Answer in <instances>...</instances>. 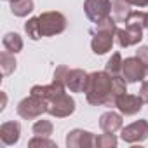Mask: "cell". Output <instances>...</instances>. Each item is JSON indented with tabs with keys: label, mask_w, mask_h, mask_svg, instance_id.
<instances>
[{
	"label": "cell",
	"mask_w": 148,
	"mask_h": 148,
	"mask_svg": "<svg viewBox=\"0 0 148 148\" xmlns=\"http://www.w3.org/2000/svg\"><path fill=\"white\" fill-rule=\"evenodd\" d=\"M19 134H21V125L19 122H4L0 125V139H2L4 145L11 146V145H16L18 139H19Z\"/></svg>",
	"instance_id": "cell-14"
},
{
	"label": "cell",
	"mask_w": 148,
	"mask_h": 148,
	"mask_svg": "<svg viewBox=\"0 0 148 148\" xmlns=\"http://www.w3.org/2000/svg\"><path fill=\"white\" fill-rule=\"evenodd\" d=\"M9 2H14V0H9Z\"/></svg>",
	"instance_id": "cell-33"
},
{
	"label": "cell",
	"mask_w": 148,
	"mask_h": 148,
	"mask_svg": "<svg viewBox=\"0 0 148 148\" xmlns=\"http://www.w3.org/2000/svg\"><path fill=\"white\" fill-rule=\"evenodd\" d=\"M145 80H148V66H146V71H145Z\"/></svg>",
	"instance_id": "cell-32"
},
{
	"label": "cell",
	"mask_w": 148,
	"mask_h": 148,
	"mask_svg": "<svg viewBox=\"0 0 148 148\" xmlns=\"http://www.w3.org/2000/svg\"><path fill=\"white\" fill-rule=\"evenodd\" d=\"M145 28H148V12L145 14Z\"/></svg>",
	"instance_id": "cell-31"
},
{
	"label": "cell",
	"mask_w": 148,
	"mask_h": 148,
	"mask_svg": "<svg viewBox=\"0 0 148 148\" xmlns=\"http://www.w3.org/2000/svg\"><path fill=\"white\" fill-rule=\"evenodd\" d=\"M47 106H49V103L45 99L30 94L28 98H25L23 101H19V105H18V115L21 119H26V120L38 119L42 113L47 112Z\"/></svg>",
	"instance_id": "cell-3"
},
{
	"label": "cell",
	"mask_w": 148,
	"mask_h": 148,
	"mask_svg": "<svg viewBox=\"0 0 148 148\" xmlns=\"http://www.w3.org/2000/svg\"><path fill=\"white\" fill-rule=\"evenodd\" d=\"M0 68H2L4 75H11V73L16 70V59H14L12 52L4 51L2 54H0Z\"/></svg>",
	"instance_id": "cell-19"
},
{
	"label": "cell",
	"mask_w": 148,
	"mask_h": 148,
	"mask_svg": "<svg viewBox=\"0 0 148 148\" xmlns=\"http://www.w3.org/2000/svg\"><path fill=\"white\" fill-rule=\"evenodd\" d=\"M5 101H7V98H5V94L2 92V106H0V110H4V108H5Z\"/></svg>",
	"instance_id": "cell-30"
},
{
	"label": "cell",
	"mask_w": 148,
	"mask_h": 148,
	"mask_svg": "<svg viewBox=\"0 0 148 148\" xmlns=\"http://www.w3.org/2000/svg\"><path fill=\"white\" fill-rule=\"evenodd\" d=\"M117 143L119 141L115 138V132H105V134L96 136V146L98 148H115Z\"/></svg>",
	"instance_id": "cell-22"
},
{
	"label": "cell",
	"mask_w": 148,
	"mask_h": 148,
	"mask_svg": "<svg viewBox=\"0 0 148 148\" xmlns=\"http://www.w3.org/2000/svg\"><path fill=\"white\" fill-rule=\"evenodd\" d=\"M33 134L35 136H45V138H49L52 134V124L49 120H37L33 124Z\"/></svg>",
	"instance_id": "cell-23"
},
{
	"label": "cell",
	"mask_w": 148,
	"mask_h": 148,
	"mask_svg": "<svg viewBox=\"0 0 148 148\" xmlns=\"http://www.w3.org/2000/svg\"><path fill=\"white\" fill-rule=\"evenodd\" d=\"M122 64H124V59H122L120 52H115V54H112V58L106 63V71L110 75H120L122 73Z\"/></svg>",
	"instance_id": "cell-20"
},
{
	"label": "cell",
	"mask_w": 148,
	"mask_h": 148,
	"mask_svg": "<svg viewBox=\"0 0 148 148\" xmlns=\"http://www.w3.org/2000/svg\"><path fill=\"white\" fill-rule=\"evenodd\" d=\"M73 112H75V101L66 92H63L58 98H54L52 101H49V106H47V113H51L56 119L70 117Z\"/></svg>",
	"instance_id": "cell-5"
},
{
	"label": "cell",
	"mask_w": 148,
	"mask_h": 148,
	"mask_svg": "<svg viewBox=\"0 0 148 148\" xmlns=\"http://www.w3.org/2000/svg\"><path fill=\"white\" fill-rule=\"evenodd\" d=\"M66 146L68 148H91L96 146V136L92 132L82 131V129H73L66 136Z\"/></svg>",
	"instance_id": "cell-9"
},
{
	"label": "cell",
	"mask_w": 148,
	"mask_h": 148,
	"mask_svg": "<svg viewBox=\"0 0 148 148\" xmlns=\"http://www.w3.org/2000/svg\"><path fill=\"white\" fill-rule=\"evenodd\" d=\"M122 115L115 112H105L99 117V127L103 132H117L119 129H122Z\"/></svg>",
	"instance_id": "cell-15"
},
{
	"label": "cell",
	"mask_w": 148,
	"mask_h": 148,
	"mask_svg": "<svg viewBox=\"0 0 148 148\" xmlns=\"http://www.w3.org/2000/svg\"><path fill=\"white\" fill-rule=\"evenodd\" d=\"M84 12L89 21L99 23L112 12V2L110 0H86L84 2Z\"/></svg>",
	"instance_id": "cell-4"
},
{
	"label": "cell",
	"mask_w": 148,
	"mask_h": 148,
	"mask_svg": "<svg viewBox=\"0 0 148 148\" xmlns=\"http://www.w3.org/2000/svg\"><path fill=\"white\" fill-rule=\"evenodd\" d=\"M143 28L141 25H134V23H125V28H117V42L120 47H131L141 42L143 38Z\"/></svg>",
	"instance_id": "cell-6"
},
{
	"label": "cell",
	"mask_w": 148,
	"mask_h": 148,
	"mask_svg": "<svg viewBox=\"0 0 148 148\" xmlns=\"http://www.w3.org/2000/svg\"><path fill=\"white\" fill-rule=\"evenodd\" d=\"M141 99H143V103H148V80H145L143 84H141V87H139V94H138Z\"/></svg>",
	"instance_id": "cell-28"
},
{
	"label": "cell",
	"mask_w": 148,
	"mask_h": 148,
	"mask_svg": "<svg viewBox=\"0 0 148 148\" xmlns=\"http://www.w3.org/2000/svg\"><path fill=\"white\" fill-rule=\"evenodd\" d=\"M96 30L99 32H110V33H117V21L113 19V16L105 18L103 21L96 23Z\"/></svg>",
	"instance_id": "cell-24"
},
{
	"label": "cell",
	"mask_w": 148,
	"mask_h": 148,
	"mask_svg": "<svg viewBox=\"0 0 148 148\" xmlns=\"http://www.w3.org/2000/svg\"><path fill=\"white\" fill-rule=\"evenodd\" d=\"M113 35L115 33H110V32H99V30H94V37L91 40V47L96 54H106L112 45H113Z\"/></svg>",
	"instance_id": "cell-12"
},
{
	"label": "cell",
	"mask_w": 148,
	"mask_h": 148,
	"mask_svg": "<svg viewBox=\"0 0 148 148\" xmlns=\"http://www.w3.org/2000/svg\"><path fill=\"white\" fill-rule=\"evenodd\" d=\"M136 58L145 64V66H148V45H143V47H139L138 51H136Z\"/></svg>",
	"instance_id": "cell-27"
},
{
	"label": "cell",
	"mask_w": 148,
	"mask_h": 148,
	"mask_svg": "<svg viewBox=\"0 0 148 148\" xmlns=\"http://www.w3.org/2000/svg\"><path fill=\"white\" fill-rule=\"evenodd\" d=\"M145 71H146V66L138 58H127L122 64V77L129 84L145 80Z\"/></svg>",
	"instance_id": "cell-8"
},
{
	"label": "cell",
	"mask_w": 148,
	"mask_h": 148,
	"mask_svg": "<svg viewBox=\"0 0 148 148\" xmlns=\"http://www.w3.org/2000/svg\"><path fill=\"white\" fill-rule=\"evenodd\" d=\"M2 45L5 47V51L16 54V52H19V51L23 49V38H21L18 33H12V32H11V33H5V35H4Z\"/></svg>",
	"instance_id": "cell-17"
},
{
	"label": "cell",
	"mask_w": 148,
	"mask_h": 148,
	"mask_svg": "<svg viewBox=\"0 0 148 148\" xmlns=\"http://www.w3.org/2000/svg\"><path fill=\"white\" fill-rule=\"evenodd\" d=\"M87 80H89V73H86L84 70H79V68L70 70L66 77V89H70L71 92H86Z\"/></svg>",
	"instance_id": "cell-11"
},
{
	"label": "cell",
	"mask_w": 148,
	"mask_h": 148,
	"mask_svg": "<svg viewBox=\"0 0 148 148\" xmlns=\"http://www.w3.org/2000/svg\"><path fill=\"white\" fill-rule=\"evenodd\" d=\"M64 89H66V86L58 84V82H52L51 86H33L32 91H30V94L38 96V98H42V99H45V101L49 103V101H52L54 98H58L59 94H63Z\"/></svg>",
	"instance_id": "cell-13"
},
{
	"label": "cell",
	"mask_w": 148,
	"mask_h": 148,
	"mask_svg": "<svg viewBox=\"0 0 148 148\" xmlns=\"http://www.w3.org/2000/svg\"><path fill=\"white\" fill-rule=\"evenodd\" d=\"M129 5H136V7H146L148 0H125Z\"/></svg>",
	"instance_id": "cell-29"
},
{
	"label": "cell",
	"mask_w": 148,
	"mask_h": 148,
	"mask_svg": "<svg viewBox=\"0 0 148 148\" xmlns=\"http://www.w3.org/2000/svg\"><path fill=\"white\" fill-rule=\"evenodd\" d=\"M131 5L125 0H113L112 2V16L117 23H125L131 16Z\"/></svg>",
	"instance_id": "cell-16"
},
{
	"label": "cell",
	"mask_w": 148,
	"mask_h": 148,
	"mask_svg": "<svg viewBox=\"0 0 148 148\" xmlns=\"http://www.w3.org/2000/svg\"><path fill=\"white\" fill-rule=\"evenodd\" d=\"M115 106L119 108V112H120L122 115H134V113H138V112L143 108V99H141L139 96L125 94V92H124L122 96H119Z\"/></svg>",
	"instance_id": "cell-10"
},
{
	"label": "cell",
	"mask_w": 148,
	"mask_h": 148,
	"mask_svg": "<svg viewBox=\"0 0 148 148\" xmlns=\"http://www.w3.org/2000/svg\"><path fill=\"white\" fill-rule=\"evenodd\" d=\"M122 141L125 143H141L148 138V122L146 120H136L122 129L120 134Z\"/></svg>",
	"instance_id": "cell-7"
},
{
	"label": "cell",
	"mask_w": 148,
	"mask_h": 148,
	"mask_svg": "<svg viewBox=\"0 0 148 148\" xmlns=\"http://www.w3.org/2000/svg\"><path fill=\"white\" fill-rule=\"evenodd\" d=\"M33 11V0H14L11 2V12L18 18H25Z\"/></svg>",
	"instance_id": "cell-18"
},
{
	"label": "cell",
	"mask_w": 148,
	"mask_h": 148,
	"mask_svg": "<svg viewBox=\"0 0 148 148\" xmlns=\"http://www.w3.org/2000/svg\"><path fill=\"white\" fill-rule=\"evenodd\" d=\"M28 146H45V148H56V143L47 139L45 136H35L32 141H28Z\"/></svg>",
	"instance_id": "cell-26"
},
{
	"label": "cell",
	"mask_w": 148,
	"mask_h": 148,
	"mask_svg": "<svg viewBox=\"0 0 148 148\" xmlns=\"http://www.w3.org/2000/svg\"><path fill=\"white\" fill-rule=\"evenodd\" d=\"M68 73H70V68H68V66H64V64L58 66V68H56V71H54L52 82H58V84L66 86V77H68Z\"/></svg>",
	"instance_id": "cell-25"
},
{
	"label": "cell",
	"mask_w": 148,
	"mask_h": 148,
	"mask_svg": "<svg viewBox=\"0 0 148 148\" xmlns=\"http://www.w3.org/2000/svg\"><path fill=\"white\" fill-rule=\"evenodd\" d=\"M38 23H40V32L42 37H54L64 32L66 28V18L61 12L51 11V12H44L38 16Z\"/></svg>",
	"instance_id": "cell-2"
},
{
	"label": "cell",
	"mask_w": 148,
	"mask_h": 148,
	"mask_svg": "<svg viewBox=\"0 0 148 148\" xmlns=\"http://www.w3.org/2000/svg\"><path fill=\"white\" fill-rule=\"evenodd\" d=\"M25 32L26 35L32 38V40H38L42 37V32H40V23H38V18H30L25 25Z\"/></svg>",
	"instance_id": "cell-21"
},
{
	"label": "cell",
	"mask_w": 148,
	"mask_h": 148,
	"mask_svg": "<svg viewBox=\"0 0 148 148\" xmlns=\"http://www.w3.org/2000/svg\"><path fill=\"white\" fill-rule=\"evenodd\" d=\"M113 86V77L105 70V71H94L89 73V80L86 87V98L89 105L94 106H105Z\"/></svg>",
	"instance_id": "cell-1"
}]
</instances>
